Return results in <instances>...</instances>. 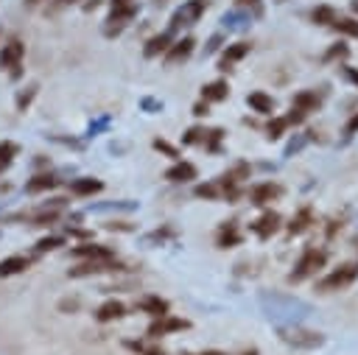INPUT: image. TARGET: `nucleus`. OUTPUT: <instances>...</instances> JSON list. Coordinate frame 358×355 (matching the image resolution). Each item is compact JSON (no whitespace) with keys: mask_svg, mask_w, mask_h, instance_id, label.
I'll use <instances>...</instances> for the list:
<instances>
[{"mask_svg":"<svg viewBox=\"0 0 358 355\" xmlns=\"http://www.w3.org/2000/svg\"><path fill=\"white\" fill-rule=\"evenodd\" d=\"M36 84H28V87H22L20 92H17V98H14V106H17V112H25L31 103H34V98H36Z\"/></svg>","mask_w":358,"mask_h":355,"instance_id":"obj_36","label":"nucleus"},{"mask_svg":"<svg viewBox=\"0 0 358 355\" xmlns=\"http://www.w3.org/2000/svg\"><path fill=\"white\" fill-rule=\"evenodd\" d=\"M246 106H249L255 115H260V117H271V115H274V109H277V101H274L268 92L255 89V92H249V95H246Z\"/></svg>","mask_w":358,"mask_h":355,"instance_id":"obj_18","label":"nucleus"},{"mask_svg":"<svg viewBox=\"0 0 358 355\" xmlns=\"http://www.w3.org/2000/svg\"><path fill=\"white\" fill-rule=\"evenodd\" d=\"M207 0H185L173 14H171V22H168V28L173 31V34H179L182 28H190V25H196L201 17H204V11H207Z\"/></svg>","mask_w":358,"mask_h":355,"instance_id":"obj_4","label":"nucleus"},{"mask_svg":"<svg viewBox=\"0 0 358 355\" xmlns=\"http://www.w3.org/2000/svg\"><path fill=\"white\" fill-rule=\"evenodd\" d=\"M126 349H131L137 355H168L159 344H151V338H148V344L145 341H126Z\"/></svg>","mask_w":358,"mask_h":355,"instance_id":"obj_35","label":"nucleus"},{"mask_svg":"<svg viewBox=\"0 0 358 355\" xmlns=\"http://www.w3.org/2000/svg\"><path fill=\"white\" fill-rule=\"evenodd\" d=\"M123 316H126V305H123L120 299H106V302H101V307L95 310V321H101V324L120 321Z\"/></svg>","mask_w":358,"mask_h":355,"instance_id":"obj_21","label":"nucleus"},{"mask_svg":"<svg viewBox=\"0 0 358 355\" xmlns=\"http://www.w3.org/2000/svg\"><path fill=\"white\" fill-rule=\"evenodd\" d=\"M224 42H227V36L218 31V34H213L210 39H207V45H204V50H201V56H213V53H218L221 48H224Z\"/></svg>","mask_w":358,"mask_h":355,"instance_id":"obj_43","label":"nucleus"},{"mask_svg":"<svg viewBox=\"0 0 358 355\" xmlns=\"http://www.w3.org/2000/svg\"><path fill=\"white\" fill-rule=\"evenodd\" d=\"M101 3H103V0H87V3H81V11H84V14H92Z\"/></svg>","mask_w":358,"mask_h":355,"instance_id":"obj_52","label":"nucleus"},{"mask_svg":"<svg viewBox=\"0 0 358 355\" xmlns=\"http://www.w3.org/2000/svg\"><path fill=\"white\" fill-rule=\"evenodd\" d=\"M341 226H344V218H330V221H327V226H324V238H327V240H333V238L341 232Z\"/></svg>","mask_w":358,"mask_h":355,"instance_id":"obj_46","label":"nucleus"},{"mask_svg":"<svg viewBox=\"0 0 358 355\" xmlns=\"http://www.w3.org/2000/svg\"><path fill=\"white\" fill-rule=\"evenodd\" d=\"M330 28L336 31V34H341V36H350V39H358V17H336L333 22H330Z\"/></svg>","mask_w":358,"mask_h":355,"instance_id":"obj_32","label":"nucleus"},{"mask_svg":"<svg viewBox=\"0 0 358 355\" xmlns=\"http://www.w3.org/2000/svg\"><path fill=\"white\" fill-rule=\"evenodd\" d=\"M173 238H176V229H173V226H162V229H154V232L145 238V243H148V246H154V243L162 246V243H168V240H173Z\"/></svg>","mask_w":358,"mask_h":355,"instance_id":"obj_39","label":"nucleus"},{"mask_svg":"<svg viewBox=\"0 0 358 355\" xmlns=\"http://www.w3.org/2000/svg\"><path fill=\"white\" fill-rule=\"evenodd\" d=\"M277 338L291 349H319L324 344V333L302 327V324H277Z\"/></svg>","mask_w":358,"mask_h":355,"instance_id":"obj_3","label":"nucleus"},{"mask_svg":"<svg viewBox=\"0 0 358 355\" xmlns=\"http://www.w3.org/2000/svg\"><path fill=\"white\" fill-rule=\"evenodd\" d=\"M350 11H352V17H358V0H350Z\"/></svg>","mask_w":358,"mask_h":355,"instance_id":"obj_56","label":"nucleus"},{"mask_svg":"<svg viewBox=\"0 0 358 355\" xmlns=\"http://www.w3.org/2000/svg\"><path fill=\"white\" fill-rule=\"evenodd\" d=\"M229 98V81L227 78H215V81H207L201 87V101L207 103H221Z\"/></svg>","mask_w":358,"mask_h":355,"instance_id":"obj_23","label":"nucleus"},{"mask_svg":"<svg viewBox=\"0 0 358 355\" xmlns=\"http://www.w3.org/2000/svg\"><path fill=\"white\" fill-rule=\"evenodd\" d=\"M241 243H243V229H241V224H238V221H221L218 229H215V246H218L221 252H227V249H235V246H241Z\"/></svg>","mask_w":358,"mask_h":355,"instance_id":"obj_13","label":"nucleus"},{"mask_svg":"<svg viewBox=\"0 0 358 355\" xmlns=\"http://www.w3.org/2000/svg\"><path fill=\"white\" fill-rule=\"evenodd\" d=\"M224 137H227V129L213 126V129H207V137H204L201 148H204L207 154H221V151H224Z\"/></svg>","mask_w":358,"mask_h":355,"instance_id":"obj_30","label":"nucleus"},{"mask_svg":"<svg viewBox=\"0 0 358 355\" xmlns=\"http://www.w3.org/2000/svg\"><path fill=\"white\" fill-rule=\"evenodd\" d=\"M288 129H291V126L285 123V117H282V115H271V117H268V123L263 126V131H266V140H268V143L282 140Z\"/></svg>","mask_w":358,"mask_h":355,"instance_id":"obj_29","label":"nucleus"},{"mask_svg":"<svg viewBox=\"0 0 358 355\" xmlns=\"http://www.w3.org/2000/svg\"><path fill=\"white\" fill-rule=\"evenodd\" d=\"M109 271H126V266L117 257H103V260H81L78 266H73L67 271V277L73 280H84V277H98V274H109Z\"/></svg>","mask_w":358,"mask_h":355,"instance_id":"obj_7","label":"nucleus"},{"mask_svg":"<svg viewBox=\"0 0 358 355\" xmlns=\"http://www.w3.org/2000/svg\"><path fill=\"white\" fill-rule=\"evenodd\" d=\"M324 92L327 89H299V92H294V98H291V106H296V109H302L305 115H313V112H319L322 109V103H324Z\"/></svg>","mask_w":358,"mask_h":355,"instance_id":"obj_15","label":"nucleus"},{"mask_svg":"<svg viewBox=\"0 0 358 355\" xmlns=\"http://www.w3.org/2000/svg\"><path fill=\"white\" fill-rule=\"evenodd\" d=\"M193 196H196V198H204V201H221V187H218L215 179L199 182V184L193 187Z\"/></svg>","mask_w":358,"mask_h":355,"instance_id":"obj_33","label":"nucleus"},{"mask_svg":"<svg viewBox=\"0 0 358 355\" xmlns=\"http://www.w3.org/2000/svg\"><path fill=\"white\" fill-rule=\"evenodd\" d=\"M182 330H190V319H182V316H171V313H165V316H159V319H154V321L148 324L145 335H148L151 341H157V338H162V335L182 333Z\"/></svg>","mask_w":358,"mask_h":355,"instance_id":"obj_9","label":"nucleus"},{"mask_svg":"<svg viewBox=\"0 0 358 355\" xmlns=\"http://www.w3.org/2000/svg\"><path fill=\"white\" fill-rule=\"evenodd\" d=\"M347 59H350V45L347 42H333L322 53V64H341Z\"/></svg>","mask_w":358,"mask_h":355,"instance_id":"obj_27","label":"nucleus"},{"mask_svg":"<svg viewBox=\"0 0 358 355\" xmlns=\"http://www.w3.org/2000/svg\"><path fill=\"white\" fill-rule=\"evenodd\" d=\"M282 117H285V123H288V126H294V129H296V126H302V123L308 120V115H305L302 109H296V106H291Z\"/></svg>","mask_w":358,"mask_h":355,"instance_id":"obj_45","label":"nucleus"},{"mask_svg":"<svg viewBox=\"0 0 358 355\" xmlns=\"http://www.w3.org/2000/svg\"><path fill=\"white\" fill-rule=\"evenodd\" d=\"M112 6H129V3H134V0H109Z\"/></svg>","mask_w":358,"mask_h":355,"instance_id":"obj_58","label":"nucleus"},{"mask_svg":"<svg viewBox=\"0 0 358 355\" xmlns=\"http://www.w3.org/2000/svg\"><path fill=\"white\" fill-rule=\"evenodd\" d=\"M162 179L171 182V184H187V182L199 179V168H196L190 159H176L171 168H165Z\"/></svg>","mask_w":358,"mask_h":355,"instance_id":"obj_14","label":"nucleus"},{"mask_svg":"<svg viewBox=\"0 0 358 355\" xmlns=\"http://www.w3.org/2000/svg\"><path fill=\"white\" fill-rule=\"evenodd\" d=\"M243 355H260V349L257 347H249V349H243Z\"/></svg>","mask_w":358,"mask_h":355,"instance_id":"obj_57","label":"nucleus"},{"mask_svg":"<svg viewBox=\"0 0 358 355\" xmlns=\"http://www.w3.org/2000/svg\"><path fill=\"white\" fill-rule=\"evenodd\" d=\"M101 190H103V182H101V179H95V176H78V179H73V182H70V193H73V196H78V198L95 196V193H101Z\"/></svg>","mask_w":358,"mask_h":355,"instance_id":"obj_24","label":"nucleus"},{"mask_svg":"<svg viewBox=\"0 0 358 355\" xmlns=\"http://www.w3.org/2000/svg\"><path fill=\"white\" fill-rule=\"evenodd\" d=\"M190 112H193L196 117H207V115H210V103H207V101H196Z\"/></svg>","mask_w":358,"mask_h":355,"instance_id":"obj_51","label":"nucleus"},{"mask_svg":"<svg viewBox=\"0 0 358 355\" xmlns=\"http://www.w3.org/2000/svg\"><path fill=\"white\" fill-rule=\"evenodd\" d=\"M78 307H81V299H78V296H67V299L59 302V310H62V313H76Z\"/></svg>","mask_w":358,"mask_h":355,"instance_id":"obj_47","label":"nucleus"},{"mask_svg":"<svg viewBox=\"0 0 358 355\" xmlns=\"http://www.w3.org/2000/svg\"><path fill=\"white\" fill-rule=\"evenodd\" d=\"M243 126H249V129H257V120H255V117H243Z\"/></svg>","mask_w":358,"mask_h":355,"instance_id":"obj_55","label":"nucleus"},{"mask_svg":"<svg viewBox=\"0 0 358 355\" xmlns=\"http://www.w3.org/2000/svg\"><path fill=\"white\" fill-rule=\"evenodd\" d=\"M17 154H20V145L17 143H11V140H3L0 143V176H3V171L11 168V162H14Z\"/></svg>","mask_w":358,"mask_h":355,"instance_id":"obj_34","label":"nucleus"},{"mask_svg":"<svg viewBox=\"0 0 358 355\" xmlns=\"http://www.w3.org/2000/svg\"><path fill=\"white\" fill-rule=\"evenodd\" d=\"M140 106H143L148 115H157V112H162V101H157V98H143V101H140Z\"/></svg>","mask_w":358,"mask_h":355,"instance_id":"obj_50","label":"nucleus"},{"mask_svg":"<svg viewBox=\"0 0 358 355\" xmlns=\"http://www.w3.org/2000/svg\"><path fill=\"white\" fill-rule=\"evenodd\" d=\"M137 14H140V6H137V3H129V6H112V11H109L106 20H103V36L112 39V36L123 34V31L129 28V22H131Z\"/></svg>","mask_w":358,"mask_h":355,"instance_id":"obj_5","label":"nucleus"},{"mask_svg":"<svg viewBox=\"0 0 358 355\" xmlns=\"http://www.w3.org/2000/svg\"><path fill=\"white\" fill-rule=\"evenodd\" d=\"M134 307L143 310V313H148L151 319H159V316L171 313V302L162 299V296H157V294H145V296H140V299L134 302Z\"/></svg>","mask_w":358,"mask_h":355,"instance_id":"obj_19","label":"nucleus"},{"mask_svg":"<svg viewBox=\"0 0 358 355\" xmlns=\"http://www.w3.org/2000/svg\"><path fill=\"white\" fill-rule=\"evenodd\" d=\"M151 148H154V151H159L162 157H171L173 162L179 159V148H176L173 143H168V140H162V137H154V140H151Z\"/></svg>","mask_w":358,"mask_h":355,"instance_id":"obj_38","label":"nucleus"},{"mask_svg":"<svg viewBox=\"0 0 358 355\" xmlns=\"http://www.w3.org/2000/svg\"><path fill=\"white\" fill-rule=\"evenodd\" d=\"M59 246H64V238H62V235H48V238H39V240H36V252H39V254L56 252Z\"/></svg>","mask_w":358,"mask_h":355,"instance_id":"obj_40","label":"nucleus"},{"mask_svg":"<svg viewBox=\"0 0 358 355\" xmlns=\"http://www.w3.org/2000/svg\"><path fill=\"white\" fill-rule=\"evenodd\" d=\"M70 254H73L76 260H103V257H115V249H112V246H103V243L84 240V243L73 246Z\"/></svg>","mask_w":358,"mask_h":355,"instance_id":"obj_17","label":"nucleus"},{"mask_svg":"<svg viewBox=\"0 0 358 355\" xmlns=\"http://www.w3.org/2000/svg\"><path fill=\"white\" fill-rule=\"evenodd\" d=\"M249 53H252V42H246V39H238V42L224 45L221 48V56H218V70L221 73H232V64L243 61Z\"/></svg>","mask_w":358,"mask_h":355,"instance_id":"obj_10","label":"nucleus"},{"mask_svg":"<svg viewBox=\"0 0 358 355\" xmlns=\"http://www.w3.org/2000/svg\"><path fill=\"white\" fill-rule=\"evenodd\" d=\"M355 243H358V240H355Z\"/></svg>","mask_w":358,"mask_h":355,"instance_id":"obj_60","label":"nucleus"},{"mask_svg":"<svg viewBox=\"0 0 358 355\" xmlns=\"http://www.w3.org/2000/svg\"><path fill=\"white\" fill-rule=\"evenodd\" d=\"M308 17H310V22H313V25H322V28H330V22H333V20L338 17V11H336L333 6H327V3H322V6H313Z\"/></svg>","mask_w":358,"mask_h":355,"instance_id":"obj_31","label":"nucleus"},{"mask_svg":"<svg viewBox=\"0 0 358 355\" xmlns=\"http://www.w3.org/2000/svg\"><path fill=\"white\" fill-rule=\"evenodd\" d=\"M59 184V179L53 176V173H36L34 179H28L25 182V193H31V196H36V193H45V190H53Z\"/></svg>","mask_w":358,"mask_h":355,"instance_id":"obj_28","label":"nucleus"},{"mask_svg":"<svg viewBox=\"0 0 358 355\" xmlns=\"http://www.w3.org/2000/svg\"><path fill=\"white\" fill-rule=\"evenodd\" d=\"M336 70H338V75H341L347 84H352V87L358 89V67H352V64L341 61V64H336Z\"/></svg>","mask_w":358,"mask_h":355,"instance_id":"obj_42","label":"nucleus"},{"mask_svg":"<svg viewBox=\"0 0 358 355\" xmlns=\"http://www.w3.org/2000/svg\"><path fill=\"white\" fill-rule=\"evenodd\" d=\"M221 179L235 182V184H246V179H252V165H249L246 159H238L235 165H229V168L221 173Z\"/></svg>","mask_w":358,"mask_h":355,"instance_id":"obj_26","label":"nucleus"},{"mask_svg":"<svg viewBox=\"0 0 358 355\" xmlns=\"http://www.w3.org/2000/svg\"><path fill=\"white\" fill-rule=\"evenodd\" d=\"M327 257H330L327 249L308 243V246L299 252L294 268L285 274V282H288V285H299V282H305V280H313V277L327 266Z\"/></svg>","mask_w":358,"mask_h":355,"instance_id":"obj_1","label":"nucleus"},{"mask_svg":"<svg viewBox=\"0 0 358 355\" xmlns=\"http://www.w3.org/2000/svg\"><path fill=\"white\" fill-rule=\"evenodd\" d=\"M73 3H78V0H53V3L48 6V11H56V8H67V6H73Z\"/></svg>","mask_w":358,"mask_h":355,"instance_id":"obj_53","label":"nucleus"},{"mask_svg":"<svg viewBox=\"0 0 358 355\" xmlns=\"http://www.w3.org/2000/svg\"><path fill=\"white\" fill-rule=\"evenodd\" d=\"M22 56H25V45L20 39H11L3 45L0 50V70H14L22 64Z\"/></svg>","mask_w":358,"mask_h":355,"instance_id":"obj_20","label":"nucleus"},{"mask_svg":"<svg viewBox=\"0 0 358 355\" xmlns=\"http://www.w3.org/2000/svg\"><path fill=\"white\" fill-rule=\"evenodd\" d=\"M280 229H282V215L277 210H271V207H266L255 221H249V232L257 240H271Z\"/></svg>","mask_w":358,"mask_h":355,"instance_id":"obj_8","label":"nucleus"},{"mask_svg":"<svg viewBox=\"0 0 358 355\" xmlns=\"http://www.w3.org/2000/svg\"><path fill=\"white\" fill-rule=\"evenodd\" d=\"M282 193H285V187H282L280 182H274V179H263V182H255V184L246 190V198H249L252 207L266 210L271 201H280Z\"/></svg>","mask_w":358,"mask_h":355,"instance_id":"obj_6","label":"nucleus"},{"mask_svg":"<svg viewBox=\"0 0 358 355\" xmlns=\"http://www.w3.org/2000/svg\"><path fill=\"white\" fill-rule=\"evenodd\" d=\"M207 137V129L204 126H190L185 134H182V145H201Z\"/></svg>","mask_w":358,"mask_h":355,"instance_id":"obj_37","label":"nucleus"},{"mask_svg":"<svg viewBox=\"0 0 358 355\" xmlns=\"http://www.w3.org/2000/svg\"><path fill=\"white\" fill-rule=\"evenodd\" d=\"M25 3H28V6H36V3H42V0H25Z\"/></svg>","mask_w":358,"mask_h":355,"instance_id":"obj_59","label":"nucleus"},{"mask_svg":"<svg viewBox=\"0 0 358 355\" xmlns=\"http://www.w3.org/2000/svg\"><path fill=\"white\" fill-rule=\"evenodd\" d=\"M173 39H176V34H173L171 28H165V31L148 36L145 45H143V56H145V59H157V56H162V53L173 45Z\"/></svg>","mask_w":358,"mask_h":355,"instance_id":"obj_16","label":"nucleus"},{"mask_svg":"<svg viewBox=\"0 0 358 355\" xmlns=\"http://www.w3.org/2000/svg\"><path fill=\"white\" fill-rule=\"evenodd\" d=\"M25 268H31L28 254H8L0 260V277H14V274H22Z\"/></svg>","mask_w":358,"mask_h":355,"instance_id":"obj_25","label":"nucleus"},{"mask_svg":"<svg viewBox=\"0 0 358 355\" xmlns=\"http://www.w3.org/2000/svg\"><path fill=\"white\" fill-rule=\"evenodd\" d=\"M221 25L227 28V31H246L249 25H252V14L246 11V8H229V11H224V17H221Z\"/></svg>","mask_w":358,"mask_h":355,"instance_id":"obj_22","label":"nucleus"},{"mask_svg":"<svg viewBox=\"0 0 358 355\" xmlns=\"http://www.w3.org/2000/svg\"><path fill=\"white\" fill-rule=\"evenodd\" d=\"M310 140H308V134H294L288 143H285V151H282V157H294V154H299L305 145H308Z\"/></svg>","mask_w":358,"mask_h":355,"instance_id":"obj_41","label":"nucleus"},{"mask_svg":"<svg viewBox=\"0 0 358 355\" xmlns=\"http://www.w3.org/2000/svg\"><path fill=\"white\" fill-rule=\"evenodd\" d=\"M355 134H358V109H355V112L347 117V123H344V137L350 140V137H355Z\"/></svg>","mask_w":358,"mask_h":355,"instance_id":"obj_48","label":"nucleus"},{"mask_svg":"<svg viewBox=\"0 0 358 355\" xmlns=\"http://www.w3.org/2000/svg\"><path fill=\"white\" fill-rule=\"evenodd\" d=\"M355 280H358V260H347V263H338L336 268H330L327 274H322L313 282V291L316 294H336V291L350 288Z\"/></svg>","mask_w":358,"mask_h":355,"instance_id":"obj_2","label":"nucleus"},{"mask_svg":"<svg viewBox=\"0 0 358 355\" xmlns=\"http://www.w3.org/2000/svg\"><path fill=\"white\" fill-rule=\"evenodd\" d=\"M185 355H227L221 349H204V352H185Z\"/></svg>","mask_w":358,"mask_h":355,"instance_id":"obj_54","label":"nucleus"},{"mask_svg":"<svg viewBox=\"0 0 358 355\" xmlns=\"http://www.w3.org/2000/svg\"><path fill=\"white\" fill-rule=\"evenodd\" d=\"M235 6H238V8H246V11L252 14V20L263 17V0H235Z\"/></svg>","mask_w":358,"mask_h":355,"instance_id":"obj_44","label":"nucleus"},{"mask_svg":"<svg viewBox=\"0 0 358 355\" xmlns=\"http://www.w3.org/2000/svg\"><path fill=\"white\" fill-rule=\"evenodd\" d=\"M313 224H316V212H313V207H310V204H302V207L288 218V224H282V229H285L288 238H299V235H305Z\"/></svg>","mask_w":358,"mask_h":355,"instance_id":"obj_11","label":"nucleus"},{"mask_svg":"<svg viewBox=\"0 0 358 355\" xmlns=\"http://www.w3.org/2000/svg\"><path fill=\"white\" fill-rule=\"evenodd\" d=\"M103 229H109V232H134V224H129V221H109V224H103Z\"/></svg>","mask_w":358,"mask_h":355,"instance_id":"obj_49","label":"nucleus"},{"mask_svg":"<svg viewBox=\"0 0 358 355\" xmlns=\"http://www.w3.org/2000/svg\"><path fill=\"white\" fill-rule=\"evenodd\" d=\"M193 50H196V39L187 34V36H176L173 45H171L162 56H165V64H168V67H176V64H182V61H187V59L193 56Z\"/></svg>","mask_w":358,"mask_h":355,"instance_id":"obj_12","label":"nucleus"}]
</instances>
